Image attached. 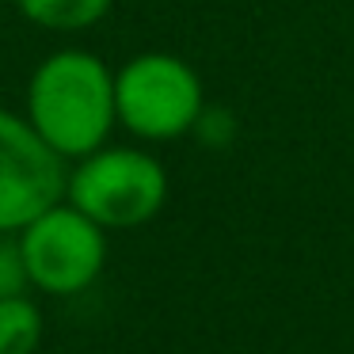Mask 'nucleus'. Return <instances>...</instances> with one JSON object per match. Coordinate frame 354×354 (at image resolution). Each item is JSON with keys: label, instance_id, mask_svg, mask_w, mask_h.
Wrapping results in <instances>:
<instances>
[{"label": "nucleus", "instance_id": "5", "mask_svg": "<svg viewBox=\"0 0 354 354\" xmlns=\"http://www.w3.org/2000/svg\"><path fill=\"white\" fill-rule=\"evenodd\" d=\"M39 138L27 115L0 107V232H19L27 221L65 198L69 168Z\"/></svg>", "mask_w": 354, "mask_h": 354}, {"label": "nucleus", "instance_id": "8", "mask_svg": "<svg viewBox=\"0 0 354 354\" xmlns=\"http://www.w3.org/2000/svg\"><path fill=\"white\" fill-rule=\"evenodd\" d=\"M27 267H24V252H19V236L16 232H0V297L27 290Z\"/></svg>", "mask_w": 354, "mask_h": 354}, {"label": "nucleus", "instance_id": "2", "mask_svg": "<svg viewBox=\"0 0 354 354\" xmlns=\"http://www.w3.org/2000/svg\"><path fill=\"white\" fill-rule=\"evenodd\" d=\"M65 198L103 229H138L168 202V171L138 145H103L69 168Z\"/></svg>", "mask_w": 354, "mask_h": 354}, {"label": "nucleus", "instance_id": "7", "mask_svg": "<svg viewBox=\"0 0 354 354\" xmlns=\"http://www.w3.org/2000/svg\"><path fill=\"white\" fill-rule=\"evenodd\" d=\"M42 343V313L27 293L0 297V354H35Z\"/></svg>", "mask_w": 354, "mask_h": 354}, {"label": "nucleus", "instance_id": "1", "mask_svg": "<svg viewBox=\"0 0 354 354\" xmlns=\"http://www.w3.org/2000/svg\"><path fill=\"white\" fill-rule=\"evenodd\" d=\"M24 115L65 160L95 153L118 126L115 69L92 50H54L27 80Z\"/></svg>", "mask_w": 354, "mask_h": 354}, {"label": "nucleus", "instance_id": "3", "mask_svg": "<svg viewBox=\"0 0 354 354\" xmlns=\"http://www.w3.org/2000/svg\"><path fill=\"white\" fill-rule=\"evenodd\" d=\"M115 111L138 141H176L198 126L206 92L191 62L149 50L115 69Z\"/></svg>", "mask_w": 354, "mask_h": 354}, {"label": "nucleus", "instance_id": "4", "mask_svg": "<svg viewBox=\"0 0 354 354\" xmlns=\"http://www.w3.org/2000/svg\"><path fill=\"white\" fill-rule=\"evenodd\" d=\"M16 236L24 252L27 282L54 297L88 290L107 263V229L80 214L69 198L42 209Z\"/></svg>", "mask_w": 354, "mask_h": 354}, {"label": "nucleus", "instance_id": "6", "mask_svg": "<svg viewBox=\"0 0 354 354\" xmlns=\"http://www.w3.org/2000/svg\"><path fill=\"white\" fill-rule=\"evenodd\" d=\"M115 0H16V8L24 19H31L42 31H88V27L103 24Z\"/></svg>", "mask_w": 354, "mask_h": 354}]
</instances>
